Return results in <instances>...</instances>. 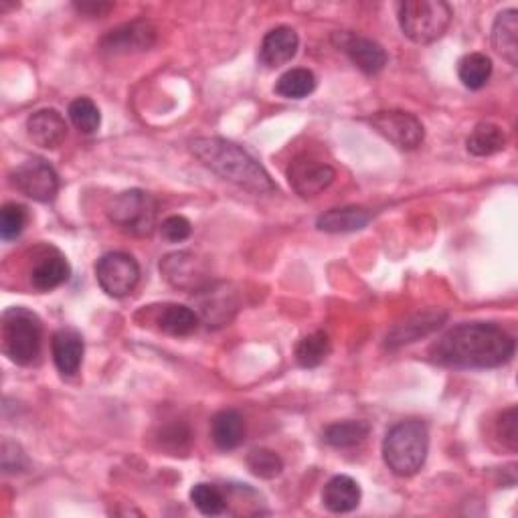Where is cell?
Here are the masks:
<instances>
[{"label": "cell", "instance_id": "30bf717a", "mask_svg": "<svg viewBox=\"0 0 518 518\" xmlns=\"http://www.w3.org/2000/svg\"><path fill=\"white\" fill-rule=\"evenodd\" d=\"M369 124L375 128L377 134H381L399 150H415L421 146L425 138L423 124L409 112H401V110L377 112L369 118Z\"/></svg>", "mask_w": 518, "mask_h": 518}, {"label": "cell", "instance_id": "44dd1931", "mask_svg": "<svg viewBox=\"0 0 518 518\" xmlns=\"http://www.w3.org/2000/svg\"><path fill=\"white\" fill-rule=\"evenodd\" d=\"M492 47L512 67L518 65V11H502L492 25Z\"/></svg>", "mask_w": 518, "mask_h": 518}, {"label": "cell", "instance_id": "8fae6325", "mask_svg": "<svg viewBox=\"0 0 518 518\" xmlns=\"http://www.w3.org/2000/svg\"><path fill=\"white\" fill-rule=\"evenodd\" d=\"M160 272L170 286L187 292H199L209 284L205 264L191 251L166 255L160 262Z\"/></svg>", "mask_w": 518, "mask_h": 518}, {"label": "cell", "instance_id": "5bb4252c", "mask_svg": "<svg viewBox=\"0 0 518 518\" xmlns=\"http://www.w3.org/2000/svg\"><path fill=\"white\" fill-rule=\"evenodd\" d=\"M197 300L201 318L209 326H223L237 312L235 294L229 292L225 284H207L197 292Z\"/></svg>", "mask_w": 518, "mask_h": 518}, {"label": "cell", "instance_id": "cb8c5ba5", "mask_svg": "<svg viewBox=\"0 0 518 518\" xmlns=\"http://www.w3.org/2000/svg\"><path fill=\"white\" fill-rule=\"evenodd\" d=\"M158 330L170 336H191L201 324V316L183 304H164L156 316Z\"/></svg>", "mask_w": 518, "mask_h": 518}, {"label": "cell", "instance_id": "d6986e66", "mask_svg": "<svg viewBox=\"0 0 518 518\" xmlns=\"http://www.w3.org/2000/svg\"><path fill=\"white\" fill-rule=\"evenodd\" d=\"M342 51L349 55V59L367 75H375L383 71L387 65V51L373 39L361 35H344L340 41Z\"/></svg>", "mask_w": 518, "mask_h": 518}, {"label": "cell", "instance_id": "9a60e30c", "mask_svg": "<svg viewBox=\"0 0 518 518\" xmlns=\"http://www.w3.org/2000/svg\"><path fill=\"white\" fill-rule=\"evenodd\" d=\"M85 344L77 330L73 328H61L51 338V355L57 371L65 377L77 375L81 363H83Z\"/></svg>", "mask_w": 518, "mask_h": 518}, {"label": "cell", "instance_id": "5b68a950", "mask_svg": "<svg viewBox=\"0 0 518 518\" xmlns=\"http://www.w3.org/2000/svg\"><path fill=\"white\" fill-rule=\"evenodd\" d=\"M452 17V7L444 0H407L399 5L401 31L417 45L434 43L444 37Z\"/></svg>", "mask_w": 518, "mask_h": 518}, {"label": "cell", "instance_id": "7c38bea8", "mask_svg": "<svg viewBox=\"0 0 518 518\" xmlns=\"http://www.w3.org/2000/svg\"><path fill=\"white\" fill-rule=\"evenodd\" d=\"M446 320H448V312L442 308H429V310L411 314L409 318H405L403 322L391 328V332L385 338V347L389 351H397L405 347V344L417 342L419 338L436 332Z\"/></svg>", "mask_w": 518, "mask_h": 518}, {"label": "cell", "instance_id": "f546056e", "mask_svg": "<svg viewBox=\"0 0 518 518\" xmlns=\"http://www.w3.org/2000/svg\"><path fill=\"white\" fill-rule=\"evenodd\" d=\"M69 120L81 134H96L102 124L100 108L90 98H77L69 104Z\"/></svg>", "mask_w": 518, "mask_h": 518}, {"label": "cell", "instance_id": "ba28073f", "mask_svg": "<svg viewBox=\"0 0 518 518\" xmlns=\"http://www.w3.org/2000/svg\"><path fill=\"white\" fill-rule=\"evenodd\" d=\"M13 187L37 203H51L59 193L55 168L43 158H29L11 172Z\"/></svg>", "mask_w": 518, "mask_h": 518}, {"label": "cell", "instance_id": "4316f807", "mask_svg": "<svg viewBox=\"0 0 518 518\" xmlns=\"http://www.w3.org/2000/svg\"><path fill=\"white\" fill-rule=\"evenodd\" d=\"M330 338L324 330H316L308 336H304L298 344H296V361L300 367L304 369H314L320 367L328 355H330Z\"/></svg>", "mask_w": 518, "mask_h": 518}, {"label": "cell", "instance_id": "2e32d148", "mask_svg": "<svg viewBox=\"0 0 518 518\" xmlns=\"http://www.w3.org/2000/svg\"><path fill=\"white\" fill-rule=\"evenodd\" d=\"M69 276H71L69 262L59 251L51 249L49 253H43L37 257V262L31 268L29 280L37 292L47 294L63 286L69 280Z\"/></svg>", "mask_w": 518, "mask_h": 518}, {"label": "cell", "instance_id": "484cf974", "mask_svg": "<svg viewBox=\"0 0 518 518\" xmlns=\"http://www.w3.org/2000/svg\"><path fill=\"white\" fill-rule=\"evenodd\" d=\"M506 146V134L498 124L480 122L468 136L466 148L474 156H492Z\"/></svg>", "mask_w": 518, "mask_h": 518}, {"label": "cell", "instance_id": "1f68e13d", "mask_svg": "<svg viewBox=\"0 0 518 518\" xmlns=\"http://www.w3.org/2000/svg\"><path fill=\"white\" fill-rule=\"evenodd\" d=\"M191 500L197 506V510L205 516H219L227 510V500L223 492L213 484H195L191 490Z\"/></svg>", "mask_w": 518, "mask_h": 518}, {"label": "cell", "instance_id": "277c9868", "mask_svg": "<svg viewBox=\"0 0 518 518\" xmlns=\"http://www.w3.org/2000/svg\"><path fill=\"white\" fill-rule=\"evenodd\" d=\"M43 324L41 318L23 308L13 306L3 314V353L15 365L29 367L41 355Z\"/></svg>", "mask_w": 518, "mask_h": 518}, {"label": "cell", "instance_id": "d590c367", "mask_svg": "<svg viewBox=\"0 0 518 518\" xmlns=\"http://www.w3.org/2000/svg\"><path fill=\"white\" fill-rule=\"evenodd\" d=\"M160 233L162 237L168 241V243H181V241H187L193 233V225L187 217L183 215H172V217H166L160 225Z\"/></svg>", "mask_w": 518, "mask_h": 518}, {"label": "cell", "instance_id": "74e56055", "mask_svg": "<svg viewBox=\"0 0 518 518\" xmlns=\"http://www.w3.org/2000/svg\"><path fill=\"white\" fill-rule=\"evenodd\" d=\"M75 9L90 17H104L106 13H110L114 9V5L112 3H77Z\"/></svg>", "mask_w": 518, "mask_h": 518}, {"label": "cell", "instance_id": "83f0119b", "mask_svg": "<svg viewBox=\"0 0 518 518\" xmlns=\"http://www.w3.org/2000/svg\"><path fill=\"white\" fill-rule=\"evenodd\" d=\"M314 90H316V75L306 67H296L286 71L276 83V94L288 100L308 98Z\"/></svg>", "mask_w": 518, "mask_h": 518}, {"label": "cell", "instance_id": "4fadbf2b", "mask_svg": "<svg viewBox=\"0 0 518 518\" xmlns=\"http://www.w3.org/2000/svg\"><path fill=\"white\" fill-rule=\"evenodd\" d=\"M156 41V29L148 21H134L110 31L102 39V51L112 55L132 53V51H148Z\"/></svg>", "mask_w": 518, "mask_h": 518}, {"label": "cell", "instance_id": "603a6c76", "mask_svg": "<svg viewBox=\"0 0 518 518\" xmlns=\"http://www.w3.org/2000/svg\"><path fill=\"white\" fill-rule=\"evenodd\" d=\"M371 223V213L365 207H340L330 209L318 217L316 227L324 233H353Z\"/></svg>", "mask_w": 518, "mask_h": 518}, {"label": "cell", "instance_id": "836d02e7", "mask_svg": "<svg viewBox=\"0 0 518 518\" xmlns=\"http://www.w3.org/2000/svg\"><path fill=\"white\" fill-rule=\"evenodd\" d=\"M496 434H498V440L510 452H518V409L514 405L502 411V415L498 417Z\"/></svg>", "mask_w": 518, "mask_h": 518}, {"label": "cell", "instance_id": "ffe728a7", "mask_svg": "<svg viewBox=\"0 0 518 518\" xmlns=\"http://www.w3.org/2000/svg\"><path fill=\"white\" fill-rule=\"evenodd\" d=\"M361 496V486L351 476H334L322 490V502L334 514L353 512L361 504Z\"/></svg>", "mask_w": 518, "mask_h": 518}, {"label": "cell", "instance_id": "f1b7e54d", "mask_svg": "<svg viewBox=\"0 0 518 518\" xmlns=\"http://www.w3.org/2000/svg\"><path fill=\"white\" fill-rule=\"evenodd\" d=\"M458 75L468 90H482L492 75V59L484 53H470L460 59Z\"/></svg>", "mask_w": 518, "mask_h": 518}, {"label": "cell", "instance_id": "3957f363", "mask_svg": "<svg viewBox=\"0 0 518 518\" xmlns=\"http://www.w3.org/2000/svg\"><path fill=\"white\" fill-rule=\"evenodd\" d=\"M429 452V429L421 419H405L393 425L383 440V460L401 478L417 474Z\"/></svg>", "mask_w": 518, "mask_h": 518}, {"label": "cell", "instance_id": "7402d4cb", "mask_svg": "<svg viewBox=\"0 0 518 518\" xmlns=\"http://www.w3.org/2000/svg\"><path fill=\"white\" fill-rule=\"evenodd\" d=\"M211 438L219 450H235L245 440V419L235 409L219 411L211 421Z\"/></svg>", "mask_w": 518, "mask_h": 518}, {"label": "cell", "instance_id": "8d00e7d4", "mask_svg": "<svg viewBox=\"0 0 518 518\" xmlns=\"http://www.w3.org/2000/svg\"><path fill=\"white\" fill-rule=\"evenodd\" d=\"M27 466H29V460H27L25 452L21 450V446L11 440H5L3 442V470L7 474H17V472L27 470Z\"/></svg>", "mask_w": 518, "mask_h": 518}, {"label": "cell", "instance_id": "d4e9b609", "mask_svg": "<svg viewBox=\"0 0 518 518\" xmlns=\"http://www.w3.org/2000/svg\"><path fill=\"white\" fill-rule=\"evenodd\" d=\"M371 434V425L361 419L336 421L324 429V442L336 450H349L361 446Z\"/></svg>", "mask_w": 518, "mask_h": 518}, {"label": "cell", "instance_id": "4dcf8cb0", "mask_svg": "<svg viewBox=\"0 0 518 518\" xmlns=\"http://www.w3.org/2000/svg\"><path fill=\"white\" fill-rule=\"evenodd\" d=\"M247 468L253 476L262 480H274L284 472L282 458L268 448H255L247 454Z\"/></svg>", "mask_w": 518, "mask_h": 518}, {"label": "cell", "instance_id": "d6a6232c", "mask_svg": "<svg viewBox=\"0 0 518 518\" xmlns=\"http://www.w3.org/2000/svg\"><path fill=\"white\" fill-rule=\"evenodd\" d=\"M27 221H29V213L23 205L7 203L3 211H0V237L5 241L17 239L25 231Z\"/></svg>", "mask_w": 518, "mask_h": 518}, {"label": "cell", "instance_id": "52a82bcc", "mask_svg": "<svg viewBox=\"0 0 518 518\" xmlns=\"http://www.w3.org/2000/svg\"><path fill=\"white\" fill-rule=\"evenodd\" d=\"M96 278L108 296L124 298L138 286L140 266L130 253L110 251L98 259Z\"/></svg>", "mask_w": 518, "mask_h": 518}, {"label": "cell", "instance_id": "e0dca14e", "mask_svg": "<svg viewBox=\"0 0 518 518\" xmlns=\"http://www.w3.org/2000/svg\"><path fill=\"white\" fill-rule=\"evenodd\" d=\"M27 134L37 146H41L45 150H55L67 138V124H65V118L57 110L45 108V110H39L33 116H29Z\"/></svg>", "mask_w": 518, "mask_h": 518}, {"label": "cell", "instance_id": "7a4b0ae2", "mask_svg": "<svg viewBox=\"0 0 518 518\" xmlns=\"http://www.w3.org/2000/svg\"><path fill=\"white\" fill-rule=\"evenodd\" d=\"M191 152L223 181L237 185L251 195H272L278 191L268 170L247 150L225 138H197L191 142Z\"/></svg>", "mask_w": 518, "mask_h": 518}, {"label": "cell", "instance_id": "e575fe53", "mask_svg": "<svg viewBox=\"0 0 518 518\" xmlns=\"http://www.w3.org/2000/svg\"><path fill=\"white\" fill-rule=\"evenodd\" d=\"M191 442V429L187 423L183 421H177V423H170L166 425L162 431H160V444L166 448V450H172V452H181L189 446Z\"/></svg>", "mask_w": 518, "mask_h": 518}, {"label": "cell", "instance_id": "ac0fdd59", "mask_svg": "<svg viewBox=\"0 0 518 518\" xmlns=\"http://www.w3.org/2000/svg\"><path fill=\"white\" fill-rule=\"evenodd\" d=\"M298 47H300V37L292 27H286V25L276 27L264 37L262 47H259V61L270 69L286 65L296 57Z\"/></svg>", "mask_w": 518, "mask_h": 518}, {"label": "cell", "instance_id": "8992f818", "mask_svg": "<svg viewBox=\"0 0 518 518\" xmlns=\"http://www.w3.org/2000/svg\"><path fill=\"white\" fill-rule=\"evenodd\" d=\"M108 219L128 235L150 237L156 229L158 203L152 195L132 189L116 195L106 207Z\"/></svg>", "mask_w": 518, "mask_h": 518}, {"label": "cell", "instance_id": "9c48e42d", "mask_svg": "<svg viewBox=\"0 0 518 518\" xmlns=\"http://www.w3.org/2000/svg\"><path fill=\"white\" fill-rule=\"evenodd\" d=\"M334 179L336 170L310 154L296 156L288 168V183L302 199L318 197L334 183Z\"/></svg>", "mask_w": 518, "mask_h": 518}, {"label": "cell", "instance_id": "6da1fadb", "mask_svg": "<svg viewBox=\"0 0 518 518\" xmlns=\"http://www.w3.org/2000/svg\"><path fill=\"white\" fill-rule=\"evenodd\" d=\"M516 351L514 338L496 324L466 322L448 330L434 347L431 359L452 369H496L506 365Z\"/></svg>", "mask_w": 518, "mask_h": 518}]
</instances>
